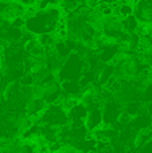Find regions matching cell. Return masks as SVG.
I'll return each mask as SVG.
<instances>
[{
	"label": "cell",
	"mask_w": 152,
	"mask_h": 153,
	"mask_svg": "<svg viewBox=\"0 0 152 153\" xmlns=\"http://www.w3.org/2000/svg\"><path fill=\"white\" fill-rule=\"evenodd\" d=\"M63 12L59 5L46 8V10H38L32 16L26 19L24 30L38 36L40 34H53L54 30L59 24Z\"/></svg>",
	"instance_id": "6da1fadb"
},
{
	"label": "cell",
	"mask_w": 152,
	"mask_h": 153,
	"mask_svg": "<svg viewBox=\"0 0 152 153\" xmlns=\"http://www.w3.org/2000/svg\"><path fill=\"white\" fill-rule=\"evenodd\" d=\"M37 121L39 122V124H42V125H46V126H53V128H62V126H65L66 124H69L67 111L65 110L59 103L47 105Z\"/></svg>",
	"instance_id": "7a4b0ae2"
},
{
	"label": "cell",
	"mask_w": 152,
	"mask_h": 153,
	"mask_svg": "<svg viewBox=\"0 0 152 153\" xmlns=\"http://www.w3.org/2000/svg\"><path fill=\"white\" fill-rule=\"evenodd\" d=\"M62 95V87L61 82L58 81H50L48 83L40 86V98L46 102V105H53L58 103L59 98Z\"/></svg>",
	"instance_id": "3957f363"
},
{
	"label": "cell",
	"mask_w": 152,
	"mask_h": 153,
	"mask_svg": "<svg viewBox=\"0 0 152 153\" xmlns=\"http://www.w3.org/2000/svg\"><path fill=\"white\" fill-rule=\"evenodd\" d=\"M102 124H104V121H102V106L97 105L93 108H89L85 120H83V125H85L86 130L90 133L94 129L100 128Z\"/></svg>",
	"instance_id": "277c9868"
},
{
	"label": "cell",
	"mask_w": 152,
	"mask_h": 153,
	"mask_svg": "<svg viewBox=\"0 0 152 153\" xmlns=\"http://www.w3.org/2000/svg\"><path fill=\"white\" fill-rule=\"evenodd\" d=\"M46 106H47L46 102L40 97H30L27 98L26 103H24V114L37 121L42 114V111L46 109Z\"/></svg>",
	"instance_id": "5b68a950"
},
{
	"label": "cell",
	"mask_w": 152,
	"mask_h": 153,
	"mask_svg": "<svg viewBox=\"0 0 152 153\" xmlns=\"http://www.w3.org/2000/svg\"><path fill=\"white\" fill-rule=\"evenodd\" d=\"M112 76H115V66L113 63H105L97 70L96 82L100 87H104Z\"/></svg>",
	"instance_id": "8992f818"
},
{
	"label": "cell",
	"mask_w": 152,
	"mask_h": 153,
	"mask_svg": "<svg viewBox=\"0 0 152 153\" xmlns=\"http://www.w3.org/2000/svg\"><path fill=\"white\" fill-rule=\"evenodd\" d=\"M83 5H86V0H61L59 1V8L65 15L83 7Z\"/></svg>",
	"instance_id": "52a82bcc"
},
{
	"label": "cell",
	"mask_w": 152,
	"mask_h": 153,
	"mask_svg": "<svg viewBox=\"0 0 152 153\" xmlns=\"http://www.w3.org/2000/svg\"><path fill=\"white\" fill-rule=\"evenodd\" d=\"M121 26H123V30L127 34H133L139 30L140 22L137 20V18L135 15H129L127 18L121 19Z\"/></svg>",
	"instance_id": "ba28073f"
},
{
	"label": "cell",
	"mask_w": 152,
	"mask_h": 153,
	"mask_svg": "<svg viewBox=\"0 0 152 153\" xmlns=\"http://www.w3.org/2000/svg\"><path fill=\"white\" fill-rule=\"evenodd\" d=\"M35 38H37L38 43H39L42 47H45L46 50H47V48H53L54 45H55V42H57L53 34H40Z\"/></svg>",
	"instance_id": "9c48e42d"
},
{
	"label": "cell",
	"mask_w": 152,
	"mask_h": 153,
	"mask_svg": "<svg viewBox=\"0 0 152 153\" xmlns=\"http://www.w3.org/2000/svg\"><path fill=\"white\" fill-rule=\"evenodd\" d=\"M19 85L20 87H31L35 85V76L31 73H26L19 78Z\"/></svg>",
	"instance_id": "30bf717a"
},
{
	"label": "cell",
	"mask_w": 152,
	"mask_h": 153,
	"mask_svg": "<svg viewBox=\"0 0 152 153\" xmlns=\"http://www.w3.org/2000/svg\"><path fill=\"white\" fill-rule=\"evenodd\" d=\"M98 3H102V4H109V5H113L115 7L116 4H117L118 0H97Z\"/></svg>",
	"instance_id": "8fae6325"
},
{
	"label": "cell",
	"mask_w": 152,
	"mask_h": 153,
	"mask_svg": "<svg viewBox=\"0 0 152 153\" xmlns=\"http://www.w3.org/2000/svg\"><path fill=\"white\" fill-rule=\"evenodd\" d=\"M89 153H98L97 151H92V152H89Z\"/></svg>",
	"instance_id": "7c38bea8"
}]
</instances>
